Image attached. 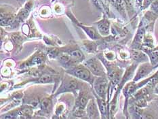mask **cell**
Here are the masks:
<instances>
[{"mask_svg":"<svg viewBox=\"0 0 158 119\" xmlns=\"http://www.w3.org/2000/svg\"><path fill=\"white\" fill-rule=\"evenodd\" d=\"M94 88L98 96L106 99L108 91V80L105 76H98L94 81Z\"/></svg>","mask_w":158,"mask_h":119,"instance_id":"cell-3","label":"cell"},{"mask_svg":"<svg viewBox=\"0 0 158 119\" xmlns=\"http://www.w3.org/2000/svg\"><path fill=\"white\" fill-rule=\"evenodd\" d=\"M154 0H143L142 4V9L145 10L151 6V4L153 2Z\"/></svg>","mask_w":158,"mask_h":119,"instance_id":"cell-20","label":"cell"},{"mask_svg":"<svg viewBox=\"0 0 158 119\" xmlns=\"http://www.w3.org/2000/svg\"><path fill=\"white\" fill-rule=\"evenodd\" d=\"M131 56L134 59L137 61H144V60L146 59L145 54L137 50H132L131 53Z\"/></svg>","mask_w":158,"mask_h":119,"instance_id":"cell-15","label":"cell"},{"mask_svg":"<svg viewBox=\"0 0 158 119\" xmlns=\"http://www.w3.org/2000/svg\"><path fill=\"white\" fill-rule=\"evenodd\" d=\"M69 55L71 57L72 59L73 60L74 62H77V61H81L84 60V54H82L80 50H73L70 52Z\"/></svg>","mask_w":158,"mask_h":119,"instance_id":"cell-14","label":"cell"},{"mask_svg":"<svg viewBox=\"0 0 158 119\" xmlns=\"http://www.w3.org/2000/svg\"><path fill=\"white\" fill-rule=\"evenodd\" d=\"M158 66H154L151 63H144L139 67L138 70L136 71L135 77L133 78L134 82H137L143 78H146L149 74L157 68Z\"/></svg>","mask_w":158,"mask_h":119,"instance_id":"cell-5","label":"cell"},{"mask_svg":"<svg viewBox=\"0 0 158 119\" xmlns=\"http://www.w3.org/2000/svg\"><path fill=\"white\" fill-rule=\"evenodd\" d=\"M151 11L158 16V0H154L150 6Z\"/></svg>","mask_w":158,"mask_h":119,"instance_id":"cell-19","label":"cell"},{"mask_svg":"<svg viewBox=\"0 0 158 119\" xmlns=\"http://www.w3.org/2000/svg\"><path fill=\"white\" fill-rule=\"evenodd\" d=\"M26 1V0H19V2H20V3H23V2H25Z\"/></svg>","mask_w":158,"mask_h":119,"instance_id":"cell-22","label":"cell"},{"mask_svg":"<svg viewBox=\"0 0 158 119\" xmlns=\"http://www.w3.org/2000/svg\"><path fill=\"white\" fill-rule=\"evenodd\" d=\"M58 59H59V61L64 66H69V67L71 66V63L74 62L69 54H60Z\"/></svg>","mask_w":158,"mask_h":119,"instance_id":"cell-12","label":"cell"},{"mask_svg":"<svg viewBox=\"0 0 158 119\" xmlns=\"http://www.w3.org/2000/svg\"><path fill=\"white\" fill-rule=\"evenodd\" d=\"M154 92H155V93L158 95V83H157V84L156 85L155 88H154Z\"/></svg>","mask_w":158,"mask_h":119,"instance_id":"cell-21","label":"cell"},{"mask_svg":"<svg viewBox=\"0 0 158 119\" xmlns=\"http://www.w3.org/2000/svg\"><path fill=\"white\" fill-rule=\"evenodd\" d=\"M85 66L90 70L92 74L98 76H105L106 74L100 61L97 58H91V59L85 61Z\"/></svg>","mask_w":158,"mask_h":119,"instance_id":"cell-4","label":"cell"},{"mask_svg":"<svg viewBox=\"0 0 158 119\" xmlns=\"http://www.w3.org/2000/svg\"><path fill=\"white\" fill-rule=\"evenodd\" d=\"M81 83L80 81L77 80L75 77L67 76L64 78V80L62 83L59 90H58L57 94L61 93H65V92H71L75 91L80 88Z\"/></svg>","mask_w":158,"mask_h":119,"instance_id":"cell-2","label":"cell"},{"mask_svg":"<svg viewBox=\"0 0 158 119\" xmlns=\"http://www.w3.org/2000/svg\"><path fill=\"white\" fill-rule=\"evenodd\" d=\"M67 72L71 76H73L79 79L88 82L91 84L94 83V78L92 76V72L86 66L79 65L73 67H70Z\"/></svg>","mask_w":158,"mask_h":119,"instance_id":"cell-1","label":"cell"},{"mask_svg":"<svg viewBox=\"0 0 158 119\" xmlns=\"http://www.w3.org/2000/svg\"><path fill=\"white\" fill-rule=\"evenodd\" d=\"M145 27H143L142 23H140V25L139 26L138 31L136 33V36L135 39H134L132 46L135 48H139L142 44V42H143L144 37H145Z\"/></svg>","mask_w":158,"mask_h":119,"instance_id":"cell-6","label":"cell"},{"mask_svg":"<svg viewBox=\"0 0 158 119\" xmlns=\"http://www.w3.org/2000/svg\"><path fill=\"white\" fill-rule=\"evenodd\" d=\"M144 51L148 55L150 63L154 66H158V46L156 49H145Z\"/></svg>","mask_w":158,"mask_h":119,"instance_id":"cell-7","label":"cell"},{"mask_svg":"<svg viewBox=\"0 0 158 119\" xmlns=\"http://www.w3.org/2000/svg\"><path fill=\"white\" fill-rule=\"evenodd\" d=\"M87 113L89 118H98V110L95 102L93 100H90L88 103Z\"/></svg>","mask_w":158,"mask_h":119,"instance_id":"cell-9","label":"cell"},{"mask_svg":"<svg viewBox=\"0 0 158 119\" xmlns=\"http://www.w3.org/2000/svg\"><path fill=\"white\" fill-rule=\"evenodd\" d=\"M97 101L98 105L99 111L101 112L102 118H108V106H107V104H106V102L105 101V100L98 96L97 97Z\"/></svg>","mask_w":158,"mask_h":119,"instance_id":"cell-8","label":"cell"},{"mask_svg":"<svg viewBox=\"0 0 158 119\" xmlns=\"http://www.w3.org/2000/svg\"><path fill=\"white\" fill-rule=\"evenodd\" d=\"M44 60V57L43 54H37V55L34 56L31 61H30L31 65H39L42 63Z\"/></svg>","mask_w":158,"mask_h":119,"instance_id":"cell-18","label":"cell"},{"mask_svg":"<svg viewBox=\"0 0 158 119\" xmlns=\"http://www.w3.org/2000/svg\"><path fill=\"white\" fill-rule=\"evenodd\" d=\"M37 82H38L39 83H42V84L51 83L53 82V78L50 76V75L45 74L40 77L38 78V80H37Z\"/></svg>","mask_w":158,"mask_h":119,"instance_id":"cell-17","label":"cell"},{"mask_svg":"<svg viewBox=\"0 0 158 119\" xmlns=\"http://www.w3.org/2000/svg\"><path fill=\"white\" fill-rule=\"evenodd\" d=\"M52 100L50 98H45L42 100L41 103V108L42 110L46 112H49L52 109Z\"/></svg>","mask_w":158,"mask_h":119,"instance_id":"cell-13","label":"cell"},{"mask_svg":"<svg viewBox=\"0 0 158 119\" xmlns=\"http://www.w3.org/2000/svg\"><path fill=\"white\" fill-rule=\"evenodd\" d=\"M98 29L102 36H107L109 34L110 23L106 19H102L97 23Z\"/></svg>","mask_w":158,"mask_h":119,"instance_id":"cell-10","label":"cell"},{"mask_svg":"<svg viewBox=\"0 0 158 119\" xmlns=\"http://www.w3.org/2000/svg\"><path fill=\"white\" fill-rule=\"evenodd\" d=\"M86 105H88V95L87 93H81L77 101V105L79 109L84 110Z\"/></svg>","mask_w":158,"mask_h":119,"instance_id":"cell-11","label":"cell"},{"mask_svg":"<svg viewBox=\"0 0 158 119\" xmlns=\"http://www.w3.org/2000/svg\"><path fill=\"white\" fill-rule=\"evenodd\" d=\"M83 29L85 30V32L87 33L88 35L90 36L92 39L93 40H97L98 38V35L97 32L93 29L90 28V27H83Z\"/></svg>","mask_w":158,"mask_h":119,"instance_id":"cell-16","label":"cell"}]
</instances>
